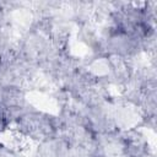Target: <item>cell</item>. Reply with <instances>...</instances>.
I'll return each instance as SVG.
<instances>
[{
	"instance_id": "3957f363",
	"label": "cell",
	"mask_w": 157,
	"mask_h": 157,
	"mask_svg": "<svg viewBox=\"0 0 157 157\" xmlns=\"http://www.w3.org/2000/svg\"><path fill=\"white\" fill-rule=\"evenodd\" d=\"M0 157H18L13 150L0 144Z\"/></svg>"
},
{
	"instance_id": "6da1fadb",
	"label": "cell",
	"mask_w": 157,
	"mask_h": 157,
	"mask_svg": "<svg viewBox=\"0 0 157 157\" xmlns=\"http://www.w3.org/2000/svg\"><path fill=\"white\" fill-rule=\"evenodd\" d=\"M17 128L18 130L32 139L36 140H47L54 136L56 131L55 121L47 114H43L37 110L26 109L17 119Z\"/></svg>"
},
{
	"instance_id": "7a4b0ae2",
	"label": "cell",
	"mask_w": 157,
	"mask_h": 157,
	"mask_svg": "<svg viewBox=\"0 0 157 157\" xmlns=\"http://www.w3.org/2000/svg\"><path fill=\"white\" fill-rule=\"evenodd\" d=\"M10 120H11V119H10V117H9V114H7L6 109H5V107H4L2 103L0 102V134L4 132V131L9 128Z\"/></svg>"
}]
</instances>
